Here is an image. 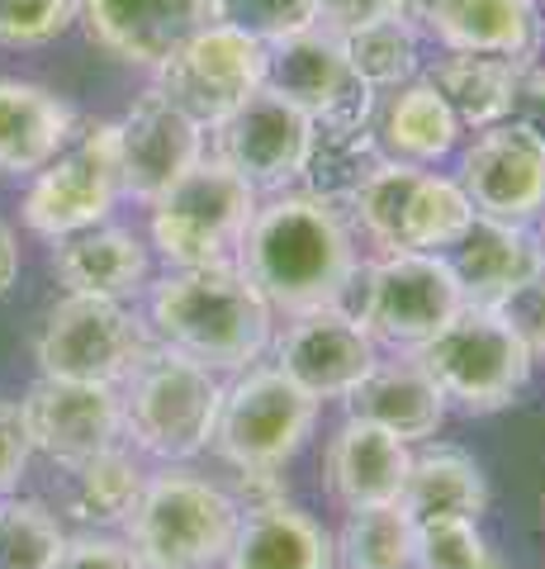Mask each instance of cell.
<instances>
[{"instance_id":"6da1fadb","label":"cell","mask_w":545,"mask_h":569,"mask_svg":"<svg viewBox=\"0 0 545 569\" xmlns=\"http://www.w3.org/2000/svg\"><path fill=\"white\" fill-rule=\"evenodd\" d=\"M233 261L275 313H304L337 305L361 257L346 209L290 186L256 204Z\"/></svg>"},{"instance_id":"7a4b0ae2","label":"cell","mask_w":545,"mask_h":569,"mask_svg":"<svg viewBox=\"0 0 545 569\" xmlns=\"http://www.w3.org/2000/svg\"><path fill=\"white\" fill-rule=\"evenodd\" d=\"M148 323L209 370H248L275 342V309L238 261L171 266L148 295Z\"/></svg>"},{"instance_id":"3957f363","label":"cell","mask_w":545,"mask_h":569,"mask_svg":"<svg viewBox=\"0 0 545 569\" xmlns=\"http://www.w3.org/2000/svg\"><path fill=\"white\" fill-rule=\"evenodd\" d=\"M119 403H124V437L133 447L166 466H181L214 447L223 380L195 356L152 342L119 380Z\"/></svg>"},{"instance_id":"277c9868","label":"cell","mask_w":545,"mask_h":569,"mask_svg":"<svg viewBox=\"0 0 545 569\" xmlns=\"http://www.w3.org/2000/svg\"><path fill=\"white\" fill-rule=\"evenodd\" d=\"M337 309L356 318L375 347L413 351L465 309V290L446 252H380L356 261Z\"/></svg>"},{"instance_id":"5b68a950","label":"cell","mask_w":545,"mask_h":569,"mask_svg":"<svg viewBox=\"0 0 545 569\" xmlns=\"http://www.w3.org/2000/svg\"><path fill=\"white\" fill-rule=\"evenodd\" d=\"M238 522L242 508L228 489L166 466L148 475L143 498L124 522V541L143 569H214L233 546Z\"/></svg>"},{"instance_id":"8992f818","label":"cell","mask_w":545,"mask_h":569,"mask_svg":"<svg viewBox=\"0 0 545 569\" xmlns=\"http://www.w3.org/2000/svg\"><path fill=\"white\" fill-rule=\"evenodd\" d=\"M413 361L436 380L446 403H461L465 413H494L513 403L532 380L536 356L498 318V309L465 305L451 323L408 351Z\"/></svg>"},{"instance_id":"52a82bcc","label":"cell","mask_w":545,"mask_h":569,"mask_svg":"<svg viewBox=\"0 0 545 569\" xmlns=\"http://www.w3.org/2000/svg\"><path fill=\"white\" fill-rule=\"evenodd\" d=\"M256 204L261 194L238 171H228L219 157H200L166 194L148 204L152 247L166 257V266L233 261Z\"/></svg>"},{"instance_id":"ba28073f","label":"cell","mask_w":545,"mask_h":569,"mask_svg":"<svg viewBox=\"0 0 545 569\" xmlns=\"http://www.w3.org/2000/svg\"><path fill=\"white\" fill-rule=\"evenodd\" d=\"M319 422V399L299 389L280 366H248L233 385H223L214 447L238 475L285 470L304 451Z\"/></svg>"},{"instance_id":"9c48e42d","label":"cell","mask_w":545,"mask_h":569,"mask_svg":"<svg viewBox=\"0 0 545 569\" xmlns=\"http://www.w3.org/2000/svg\"><path fill=\"white\" fill-rule=\"evenodd\" d=\"M152 342H157L152 328L129 305H119V299L62 295L48 309L33 351H39L43 376L119 385Z\"/></svg>"},{"instance_id":"30bf717a","label":"cell","mask_w":545,"mask_h":569,"mask_svg":"<svg viewBox=\"0 0 545 569\" xmlns=\"http://www.w3.org/2000/svg\"><path fill=\"white\" fill-rule=\"evenodd\" d=\"M157 71V91L185 110L200 129H214L248 96L266 86V43L238 24H204L171 52Z\"/></svg>"},{"instance_id":"8fae6325","label":"cell","mask_w":545,"mask_h":569,"mask_svg":"<svg viewBox=\"0 0 545 569\" xmlns=\"http://www.w3.org/2000/svg\"><path fill=\"white\" fill-rule=\"evenodd\" d=\"M119 200V142L114 123H91L85 133H72L67 148L48 167L33 171L24 194L29 233L58 242L81 228H95L114 213Z\"/></svg>"},{"instance_id":"7c38bea8","label":"cell","mask_w":545,"mask_h":569,"mask_svg":"<svg viewBox=\"0 0 545 569\" xmlns=\"http://www.w3.org/2000/svg\"><path fill=\"white\" fill-rule=\"evenodd\" d=\"M266 91L285 96L313 123H342V129H365L380 96L351 71L342 33L323 24L266 43Z\"/></svg>"},{"instance_id":"4fadbf2b","label":"cell","mask_w":545,"mask_h":569,"mask_svg":"<svg viewBox=\"0 0 545 569\" xmlns=\"http://www.w3.org/2000/svg\"><path fill=\"white\" fill-rule=\"evenodd\" d=\"M209 133H214V152L209 157H219L228 171H238L256 194H275L299 186V171H304L313 142V119L294 110L285 96L261 86L256 96H248Z\"/></svg>"},{"instance_id":"5bb4252c","label":"cell","mask_w":545,"mask_h":569,"mask_svg":"<svg viewBox=\"0 0 545 569\" xmlns=\"http://www.w3.org/2000/svg\"><path fill=\"white\" fill-rule=\"evenodd\" d=\"M20 418H24L29 447L62 470L104 451V447H114V441H124L119 385L43 376V380H33L29 395L20 399Z\"/></svg>"},{"instance_id":"9a60e30c","label":"cell","mask_w":545,"mask_h":569,"mask_svg":"<svg viewBox=\"0 0 545 569\" xmlns=\"http://www.w3.org/2000/svg\"><path fill=\"white\" fill-rule=\"evenodd\" d=\"M455 181L484 219L532 223L545 209V148L517 119L488 123V129H474Z\"/></svg>"},{"instance_id":"2e32d148","label":"cell","mask_w":545,"mask_h":569,"mask_svg":"<svg viewBox=\"0 0 545 569\" xmlns=\"http://www.w3.org/2000/svg\"><path fill=\"white\" fill-rule=\"evenodd\" d=\"M204 133L185 110L157 91H143L133 100V110L114 123L119 142V194H129L138 204H152L157 194H166L181 176L204 157Z\"/></svg>"},{"instance_id":"e0dca14e","label":"cell","mask_w":545,"mask_h":569,"mask_svg":"<svg viewBox=\"0 0 545 569\" xmlns=\"http://www.w3.org/2000/svg\"><path fill=\"white\" fill-rule=\"evenodd\" d=\"M375 361H380V351L371 342V332L337 305L290 313V328L275 342V366L299 389H309L319 403L346 399Z\"/></svg>"},{"instance_id":"ac0fdd59","label":"cell","mask_w":545,"mask_h":569,"mask_svg":"<svg viewBox=\"0 0 545 569\" xmlns=\"http://www.w3.org/2000/svg\"><path fill=\"white\" fill-rule=\"evenodd\" d=\"M91 43L129 67H162L190 33L214 24V0H81Z\"/></svg>"},{"instance_id":"d6986e66","label":"cell","mask_w":545,"mask_h":569,"mask_svg":"<svg viewBox=\"0 0 545 569\" xmlns=\"http://www.w3.org/2000/svg\"><path fill=\"white\" fill-rule=\"evenodd\" d=\"M52 276L67 295H100L129 305L152 284V247L119 223H95L52 242Z\"/></svg>"},{"instance_id":"ffe728a7","label":"cell","mask_w":545,"mask_h":569,"mask_svg":"<svg viewBox=\"0 0 545 569\" xmlns=\"http://www.w3.org/2000/svg\"><path fill=\"white\" fill-rule=\"evenodd\" d=\"M413 29H427L446 52H498L536 67L541 0H427Z\"/></svg>"},{"instance_id":"44dd1931","label":"cell","mask_w":545,"mask_h":569,"mask_svg":"<svg viewBox=\"0 0 545 569\" xmlns=\"http://www.w3.org/2000/svg\"><path fill=\"white\" fill-rule=\"evenodd\" d=\"M408 466H413L408 441H398L394 432H384V427L365 418H346L337 437L327 441L323 479L342 508H371V503H398Z\"/></svg>"},{"instance_id":"7402d4cb","label":"cell","mask_w":545,"mask_h":569,"mask_svg":"<svg viewBox=\"0 0 545 569\" xmlns=\"http://www.w3.org/2000/svg\"><path fill=\"white\" fill-rule=\"evenodd\" d=\"M446 257L465 290V305L494 309L503 295H513L522 280H532L545 266V242L526 223H503V219L474 213L465 238L455 242Z\"/></svg>"},{"instance_id":"603a6c76","label":"cell","mask_w":545,"mask_h":569,"mask_svg":"<svg viewBox=\"0 0 545 569\" xmlns=\"http://www.w3.org/2000/svg\"><path fill=\"white\" fill-rule=\"evenodd\" d=\"M346 408H351V418L375 422L413 447V441H427L442 432L451 403L427 370L413 356H403V361H375L365 370L361 385L346 395Z\"/></svg>"},{"instance_id":"cb8c5ba5","label":"cell","mask_w":545,"mask_h":569,"mask_svg":"<svg viewBox=\"0 0 545 569\" xmlns=\"http://www.w3.org/2000/svg\"><path fill=\"white\" fill-rule=\"evenodd\" d=\"M228 569H332V537L285 498L248 508L223 556Z\"/></svg>"},{"instance_id":"d4e9b609","label":"cell","mask_w":545,"mask_h":569,"mask_svg":"<svg viewBox=\"0 0 545 569\" xmlns=\"http://www.w3.org/2000/svg\"><path fill=\"white\" fill-rule=\"evenodd\" d=\"M77 133V110L58 91L0 77V171H39Z\"/></svg>"},{"instance_id":"484cf974","label":"cell","mask_w":545,"mask_h":569,"mask_svg":"<svg viewBox=\"0 0 545 569\" xmlns=\"http://www.w3.org/2000/svg\"><path fill=\"white\" fill-rule=\"evenodd\" d=\"M526 62L498 58V52H446L432 67V86L461 119V129H488V123L513 119L517 91H522Z\"/></svg>"},{"instance_id":"4316f807","label":"cell","mask_w":545,"mask_h":569,"mask_svg":"<svg viewBox=\"0 0 545 569\" xmlns=\"http://www.w3.org/2000/svg\"><path fill=\"white\" fill-rule=\"evenodd\" d=\"M398 508L413 522H436V518H470L480 522L488 508V479L474 466V456L455 447H436L413 456L408 479H403Z\"/></svg>"},{"instance_id":"83f0119b","label":"cell","mask_w":545,"mask_h":569,"mask_svg":"<svg viewBox=\"0 0 545 569\" xmlns=\"http://www.w3.org/2000/svg\"><path fill=\"white\" fill-rule=\"evenodd\" d=\"M461 119L451 114V104L442 100L432 81H408L398 86L394 100L380 114V152L394 162H413V167H432L442 157L455 152L461 142Z\"/></svg>"},{"instance_id":"f1b7e54d","label":"cell","mask_w":545,"mask_h":569,"mask_svg":"<svg viewBox=\"0 0 545 569\" xmlns=\"http://www.w3.org/2000/svg\"><path fill=\"white\" fill-rule=\"evenodd\" d=\"M143 485H148V470L138 451L114 441V447L67 466V512L81 527H100V531L124 527L129 512L138 508V498H143Z\"/></svg>"},{"instance_id":"f546056e","label":"cell","mask_w":545,"mask_h":569,"mask_svg":"<svg viewBox=\"0 0 545 569\" xmlns=\"http://www.w3.org/2000/svg\"><path fill=\"white\" fill-rule=\"evenodd\" d=\"M380 138L375 129H342V123H313V142L304 157V171H299V190L319 194V200L342 204L351 200V190L365 181V171L380 162Z\"/></svg>"},{"instance_id":"4dcf8cb0","label":"cell","mask_w":545,"mask_h":569,"mask_svg":"<svg viewBox=\"0 0 545 569\" xmlns=\"http://www.w3.org/2000/svg\"><path fill=\"white\" fill-rule=\"evenodd\" d=\"M332 560L342 569H413V518L398 503L346 508Z\"/></svg>"},{"instance_id":"1f68e13d","label":"cell","mask_w":545,"mask_h":569,"mask_svg":"<svg viewBox=\"0 0 545 569\" xmlns=\"http://www.w3.org/2000/svg\"><path fill=\"white\" fill-rule=\"evenodd\" d=\"M474 223V204L455 176L422 171L403 209V252H451Z\"/></svg>"},{"instance_id":"d6a6232c","label":"cell","mask_w":545,"mask_h":569,"mask_svg":"<svg viewBox=\"0 0 545 569\" xmlns=\"http://www.w3.org/2000/svg\"><path fill=\"white\" fill-rule=\"evenodd\" d=\"M346 62L351 71L371 86V91H398L417 77V29L403 20V14H390V20H371L342 33Z\"/></svg>"},{"instance_id":"836d02e7","label":"cell","mask_w":545,"mask_h":569,"mask_svg":"<svg viewBox=\"0 0 545 569\" xmlns=\"http://www.w3.org/2000/svg\"><path fill=\"white\" fill-rule=\"evenodd\" d=\"M67 531L58 512H48L33 498L0 503V569H52L62 556Z\"/></svg>"},{"instance_id":"e575fe53","label":"cell","mask_w":545,"mask_h":569,"mask_svg":"<svg viewBox=\"0 0 545 569\" xmlns=\"http://www.w3.org/2000/svg\"><path fill=\"white\" fill-rule=\"evenodd\" d=\"M488 546L480 522L470 518H436L413 522V569H484Z\"/></svg>"},{"instance_id":"d590c367","label":"cell","mask_w":545,"mask_h":569,"mask_svg":"<svg viewBox=\"0 0 545 569\" xmlns=\"http://www.w3.org/2000/svg\"><path fill=\"white\" fill-rule=\"evenodd\" d=\"M214 20L248 29L261 43H275L319 24V0H214Z\"/></svg>"},{"instance_id":"8d00e7d4","label":"cell","mask_w":545,"mask_h":569,"mask_svg":"<svg viewBox=\"0 0 545 569\" xmlns=\"http://www.w3.org/2000/svg\"><path fill=\"white\" fill-rule=\"evenodd\" d=\"M81 0H0V43L39 48L52 43L77 20Z\"/></svg>"},{"instance_id":"74e56055","label":"cell","mask_w":545,"mask_h":569,"mask_svg":"<svg viewBox=\"0 0 545 569\" xmlns=\"http://www.w3.org/2000/svg\"><path fill=\"white\" fill-rule=\"evenodd\" d=\"M494 309H498L503 323L526 342V351L545 356V266L532 280H522L513 295H503Z\"/></svg>"},{"instance_id":"f35d334b","label":"cell","mask_w":545,"mask_h":569,"mask_svg":"<svg viewBox=\"0 0 545 569\" xmlns=\"http://www.w3.org/2000/svg\"><path fill=\"white\" fill-rule=\"evenodd\" d=\"M52 569H143V560L133 556V546L110 531H81V537L62 541V556Z\"/></svg>"},{"instance_id":"ab89813d","label":"cell","mask_w":545,"mask_h":569,"mask_svg":"<svg viewBox=\"0 0 545 569\" xmlns=\"http://www.w3.org/2000/svg\"><path fill=\"white\" fill-rule=\"evenodd\" d=\"M29 456H33V447H29L20 403H0V498L14 493V485L24 479Z\"/></svg>"},{"instance_id":"60d3db41","label":"cell","mask_w":545,"mask_h":569,"mask_svg":"<svg viewBox=\"0 0 545 569\" xmlns=\"http://www.w3.org/2000/svg\"><path fill=\"white\" fill-rule=\"evenodd\" d=\"M390 14H403V0H319V24L332 33H346L371 20H390Z\"/></svg>"},{"instance_id":"b9f144b4","label":"cell","mask_w":545,"mask_h":569,"mask_svg":"<svg viewBox=\"0 0 545 569\" xmlns=\"http://www.w3.org/2000/svg\"><path fill=\"white\" fill-rule=\"evenodd\" d=\"M513 119L522 123L526 133H532L541 148H545V71L541 67H526L522 77V91H517V110Z\"/></svg>"},{"instance_id":"7bdbcfd3","label":"cell","mask_w":545,"mask_h":569,"mask_svg":"<svg viewBox=\"0 0 545 569\" xmlns=\"http://www.w3.org/2000/svg\"><path fill=\"white\" fill-rule=\"evenodd\" d=\"M14 280H20V242H14L10 223H0V299L10 295Z\"/></svg>"},{"instance_id":"ee69618b","label":"cell","mask_w":545,"mask_h":569,"mask_svg":"<svg viewBox=\"0 0 545 569\" xmlns=\"http://www.w3.org/2000/svg\"><path fill=\"white\" fill-rule=\"evenodd\" d=\"M484 569H498V565H494V560H488V565H484Z\"/></svg>"},{"instance_id":"f6af8a7d","label":"cell","mask_w":545,"mask_h":569,"mask_svg":"<svg viewBox=\"0 0 545 569\" xmlns=\"http://www.w3.org/2000/svg\"><path fill=\"white\" fill-rule=\"evenodd\" d=\"M541 6H545V0H541Z\"/></svg>"}]
</instances>
